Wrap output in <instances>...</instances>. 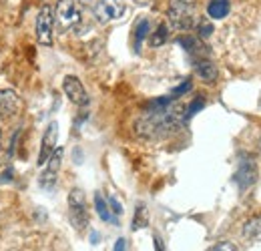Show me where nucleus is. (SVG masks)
I'll return each mask as SVG.
<instances>
[{"label":"nucleus","mask_w":261,"mask_h":251,"mask_svg":"<svg viewBox=\"0 0 261 251\" xmlns=\"http://www.w3.org/2000/svg\"><path fill=\"white\" fill-rule=\"evenodd\" d=\"M57 22L63 31L74 29L83 18V6L79 0H59L57 4Z\"/></svg>","instance_id":"nucleus-5"},{"label":"nucleus","mask_w":261,"mask_h":251,"mask_svg":"<svg viewBox=\"0 0 261 251\" xmlns=\"http://www.w3.org/2000/svg\"><path fill=\"white\" fill-rule=\"evenodd\" d=\"M257 179V165L251 161V159H243L239 163V169H237V175H235V181L239 189H247L251 187Z\"/></svg>","instance_id":"nucleus-11"},{"label":"nucleus","mask_w":261,"mask_h":251,"mask_svg":"<svg viewBox=\"0 0 261 251\" xmlns=\"http://www.w3.org/2000/svg\"><path fill=\"white\" fill-rule=\"evenodd\" d=\"M245 237L253 239V237H259L261 235V217H255V219H249L245 223V229H243Z\"/></svg>","instance_id":"nucleus-17"},{"label":"nucleus","mask_w":261,"mask_h":251,"mask_svg":"<svg viewBox=\"0 0 261 251\" xmlns=\"http://www.w3.org/2000/svg\"><path fill=\"white\" fill-rule=\"evenodd\" d=\"M147 225H149V211H147V207L143 203H139L137 209H135V217H133V231L143 229Z\"/></svg>","instance_id":"nucleus-14"},{"label":"nucleus","mask_w":261,"mask_h":251,"mask_svg":"<svg viewBox=\"0 0 261 251\" xmlns=\"http://www.w3.org/2000/svg\"><path fill=\"white\" fill-rule=\"evenodd\" d=\"M36 38L44 46H53V31H55V8L44 4L36 14Z\"/></svg>","instance_id":"nucleus-6"},{"label":"nucleus","mask_w":261,"mask_h":251,"mask_svg":"<svg viewBox=\"0 0 261 251\" xmlns=\"http://www.w3.org/2000/svg\"><path fill=\"white\" fill-rule=\"evenodd\" d=\"M231 10V2L229 0H211L207 4V14L213 18V20H221L225 18Z\"/></svg>","instance_id":"nucleus-12"},{"label":"nucleus","mask_w":261,"mask_h":251,"mask_svg":"<svg viewBox=\"0 0 261 251\" xmlns=\"http://www.w3.org/2000/svg\"><path fill=\"white\" fill-rule=\"evenodd\" d=\"M91 12L97 22L109 24L125 14V4L121 0H91Z\"/></svg>","instance_id":"nucleus-4"},{"label":"nucleus","mask_w":261,"mask_h":251,"mask_svg":"<svg viewBox=\"0 0 261 251\" xmlns=\"http://www.w3.org/2000/svg\"><path fill=\"white\" fill-rule=\"evenodd\" d=\"M203 107H205V101H203L201 96H197L195 101H193V103L189 105V109H187V113H185V121H187L189 117H193V115H195L197 111H199V109H203Z\"/></svg>","instance_id":"nucleus-19"},{"label":"nucleus","mask_w":261,"mask_h":251,"mask_svg":"<svg viewBox=\"0 0 261 251\" xmlns=\"http://www.w3.org/2000/svg\"><path fill=\"white\" fill-rule=\"evenodd\" d=\"M22 109V101L14 91H0V119H14Z\"/></svg>","instance_id":"nucleus-7"},{"label":"nucleus","mask_w":261,"mask_h":251,"mask_svg":"<svg viewBox=\"0 0 261 251\" xmlns=\"http://www.w3.org/2000/svg\"><path fill=\"white\" fill-rule=\"evenodd\" d=\"M167 38H169V29H167V24H159L157 31L153 32V36H151V44H153V46H161V44H165Z\"/></svg>","instance_id":"nucleus-18"},{"label":"nucleus","mask_w":261,"mask_h":251,"mask_svg":"<svg viewBox=\"0 0 261 251\" xmlns=\"http://www.w3.org/2000/svg\"><path fill=\"white\" fill-rule=\"evenodd\" d=\"M113 251H127V241L121 237V239H117V243H115V249Z\"/></svg>","instance_id":"nucleus-24"},{"label":"nucleus","mask_w":261,"mask_h":251,"mask_svg":"<svg viewBox=\"0 0 261 251\" xmlns=\"http://www.w3.org/2000/svg\"><path fill=\"white\" fill-rule=\"evenodd\" d=\"M195 70L205 83H215V79H217V66L211 63V61L199 59L195 64Z\"/></svg>","instance_id":"nucleus-13"},{"label":"nucleus","mask_w":261,"mask_h":251,"mask_svg":"<svg viewBox=\"0 0 261 251\" xmlns=\"http://www.w3.org/2000/svg\"><path fill=\"white\" fill-rule=\"evenodd\" d=\"M183 121H185L183 107L175 105L173 96H163L147 105L143 117L137 121L135 129L145 139H161L165 135L173 133Z\"/></svg>","instance_id":"nucleus-1"},{"label":"nucleus","mask_w":261,"mask_h":251,"mask_svg":"<svg viewBox=\"0 0 261 251\" xmlns=\"http://www.w3.org/2000/svg\"><path fill=\"white\" fill-rule=\"evenodd\" d=\"M155 249H157V251H165V247H163V239H161L159 235H155Z\"/></svg>","instance_id":"nucleus-25"},{"label":"nucleus","mask_w":261,"mask_h":251,"mask_svg":"<svg viewBox=\"0 0 261 251\" xmlns=\"http://www.w3.org/2000/svg\"><path fill=\"white\" fill-rule=\"evenodd\" d=\"M167 14L175 29L189 31L195 20V0H171Z\"/></svg>","instance_id":"nucleus-2"},{"label":"nucleus","mask_w":261,"mask_h":251,"mask_svg":"<svg viewBox=\"0 0 261 251\" xmlns=\"http://www.w3.org/2000/svg\"><path fill=\"white\" fill-rule=\"evenodd\" d=\"M57 139H59V125L50 123V125L46 127V131H44V137H42V145H40V153H38V167L46 165V161L55 153Z\"/></svg>","instance_id":"nucleus-8"},{"label":"nucleus","mask_w":261,"mask_h":251,"mask_svg":"<svg viewBox=\"0 0 261 251\" xmlns=\"http://www.w3.org/2000/svg\"><path fill=\"white\" fill-rule=\"evenodd\" d=\"M68 215L70 223L76 231H85L89 225V211H87V199L81 189H72L68 193Z\"/></svg>","instance_id":"nucleus-3"},{"label":"nucleus","mask_w":261,"mask_h":251,"mask_svg":"<svg viewBox=\"0 0 261 251\" xmlns=\"http://www.w3.org/2000/svg\"><path fill=\"white\" fill-rule=\"evenodd\" d=\"M95 209H97L98 217H100L102 221H115V223H117V219L111 215L109 203L102 199V195H100V193H95Z\"/></svg>","instance_id":"nucleus-15"},{"label":"nucleus","mask_w":261,"mask_h":251,"mask_svg":"<svg viewBox=\"0 0 261 251\" xmlns=\"http://www.w3.org/2000/svg\"><path fill=\"white\" fill-rule=\"evenodd\" d=\"M211 251H237V247L233 245V243H227V241H223V243H219V245H215Z\"/></svg>","instance_id":"nucleus-23"},{"label":"nucleus","mask_w":261,"mask_h":251,"mask_svg":"<svg viewBox=\"0 0 261 251\" xmlns=\"http://www.w3.org/2000/svg\"><path fill=\"white\" fill-rule=\"evenodd\" d=\"M197 31H199V36H201V38H207V36H211L213 27H211L207 20H201V22H199V27H197Z\"/></svg>","instance_id":"nucleus-20"},{"label":"nucleus","mask_w":261,"mask_h":251,"mask_svg":"<svg viewBox=\"0 0 261 251\" xmlns=\"http://www.w3.org/2000/svg\"><path fill=\"white\" fill-rule=\"evenodd\" d=\"M61 163H63V149H55V153H53L50 159L46 161V169H44V173L40 175V185H42V187L50 189L55 183H57V175H59Z\"/></svg>","instance_id":"nucleus-10"},{"label":"nucleus","mask_w":261,"mask_h":251,"mask_svg":"<svg viewBox=\"0 0 261 251\" xmlns=\"http://www.w3.org/2000/svg\"><path fill=\"white\" fill-rule=\"evenodd\" d=\"M109 207L115 215H123V205L117 201V197H109Z\"/></svg>","instance_id":"nucleus-21"},{"label":"nucleus","mask_w":261,"mask_h":251,"mask_svg":"<svg viewBox=\"0 0 261 251\" xmlns=\"http://www.w3.org/2000/svg\"><path fill=\"white\" fill-rule=\"evenodd\" d=\"M147 34H149V20L143 18V20H139V24H137V29H135V48H137V51L141 48V42L145 40Z\"/></svg>","instance_id":"nucleus-16"},{"label":"nucleus","mask_w":261,"mask_h":251,"mask_svg":"<svg viewBox=\"0 0 261 251\" xmlns=\"http://www.w3.org/2000/svg\"><path fill=\"white\" fill-rule=\"evenodd\" d=\"M187 91H191V81H185L183 85H179V87L173 91V98H175V96H179V94L187 93Z\"/></svg>","instance_id":"nucleus-22"},{"label":"nucleus","mask_w":261,"mask_h":251,"mask_svg":"<svg viewBox=\"0 0 261 251\" xmlns=\"http://www.w3.org/2000/svg\"><path fill=\"white\" fill-rule=\"evenodd\" d=\"M63 91H65V94L68 96L70 103H74V105H79V107L89 105V94H87L83 83H81L76 77H66L65 83H63Z\"/></svg>","instance_id":"nucleus-9"}]
</instances>
